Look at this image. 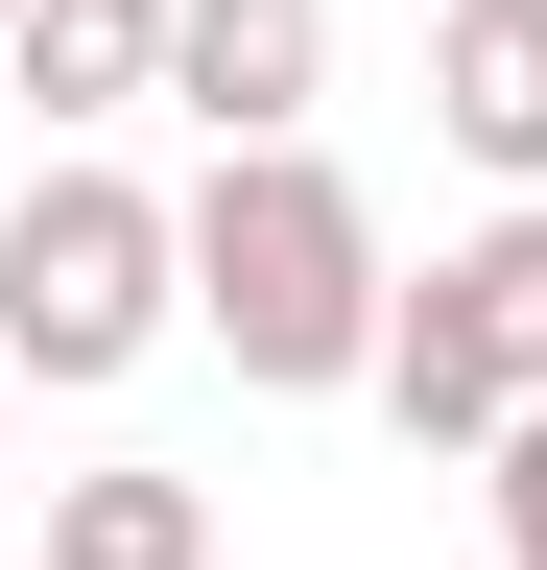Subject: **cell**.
Here are the masks:
<instances>
[{
	"label": "cell",
	"mask_w": 547,
	"mask_h": 570,
	"mask_svg": "<svg viewBox=\"0 0 547 570\" xmlns=\"http://www.w3.org/2000/svg\"><path fill=\"white\" fill-rule=\"evenodd\" d=\"M381 214L310 167V142H215V190H191V333L238 356L262 404H310V381H381Z\"/></svg>",
	"instance_id": "6da1fadb"
},
{
	"label": "cell",
	"mask_w": 547,
	"mask_h": 570,
	"mask_svg": "<svg viewBox=\"0 0 547 570\" xmlns=\"http://www.w3.org/2000/svg\"><path fill=\"white\" fill-rule=\"evenodd\" d=\"M191 309V214L119 190V167H25V214H0V356L25 381H119Z\"/></svg>",
	"instance_id": "7a4b0ae2"
},
{
	"label": "cell",
	"mask_w": 547,
	"mask_h": 570,
	"mask_svg": "<svg viewBox=\"0 0 547 570\" xmlns=\"http://www.w3.org/2000/svg\"><path fill=\"white\" fill-rule=\"evenodd\" d=\"M381 404H404V452H500V428L547 404V190L476 214V238L381 309Z\"/></svg>",
	"instance_id": "3957f363"
},
{
	"label": "cell",
	"mask_w": 547,
	"mask_h": 570,
	"mask_svg": "<svg viewBox=\"0 0 547 570\" xmlns=\"http://www.w3.org/2000/svg\"><path fill=\"white\" fill-rule=\"evenodd\" d=\"M310 71H333V0H167V96L215 142H310Z\"/></svg>",
	"instance_id": "277c9868"
},
{
	"label": "cell",
	"mask_w": 547,
	"mask_h": 570,
	"mask_svg": "<svg viewBox=\"0 0 547 570\" xmlns=\"http://www.w3.org/2000/svg\"><path fill=\"white\" fill-rule=\"evenodd\" d=\"M429 119L500 190H547V0H429Z\"/></svg>",
	"instance_id": "5b68a950"
},
{
	"label": "cell",
	"mask_w": 547,
	"mask_h": 570,
	"mask_svg": "<svg viewBox=\"0 0 547 570\" xmlns=\"http://www.w3.org/2000/svg\"><path fill=\"white\" fill-rule=\"evenodd\" d=\"M0 71H25V119H144L167 96V0H25Z\"/></svg>",
	"instance_id": "8992f818"
},
{
	"label": "cell",
	"mask_w": 547,
	"mask_h": 570,
	"mask_svg": "<svg viewBox=\"0 0 547 570\" xmlns=\"http://www.w3.org/2000/svg\"><path fill=\"white\" fill-rule=\"evenodd\" d=\"M48 570H215V475H48Z\"/></svg>",
	"instance_id": "52a82bcc"
},
{
	"label": "cell",
	"mask_w": 547,
	"mask_h": 570,
	"mask_svg": "<svg viewBox=\"0 0 547 570\" xmlns=\"http://www.w3.org/2000/svg\"><path fill=\"white\" fill-rule=\"evenodd\" d=\"M476 475H500V570H547V404H524V428H500Z\"/></svg>",
	"instance_id": "ba28073f"
},
{
	"label": "cell",
	"mask_w": 547,
	"mask_h": 570,
	"mask_svg": "<svg viewBox=\"0 0 547 570\" xmlns=\"http://www.w3.org/2000/svg\"><path fill=\"white\" fill-rule=\"evenodd\" d=\"M0 404H25V356H0Z\"/></svg>",
	"instance_id": "9c48e42d"
},
{
	"label": "cell",
	"mask_w": 547,
	"mask_h": 570,
	"mask_svg": "<svg viewBox=\"0 0 547 570\" xmlns=\"http://www.w3.org/2000/svg\"><path fill=\"white\" fill-rule=\"evenodd\" d=\"M0 24H25V0H0Z\"/></svg>",
	"instance_id": "30bf717a"
}]
</instances>
